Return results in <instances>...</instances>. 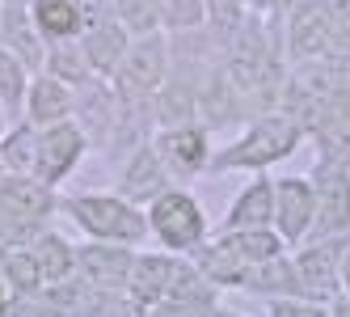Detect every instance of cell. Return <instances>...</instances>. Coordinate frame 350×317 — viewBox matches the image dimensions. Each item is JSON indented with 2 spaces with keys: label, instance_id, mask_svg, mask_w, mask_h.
Here are the masks:
<instances>
[{
  "label": "cell",
  "instance_id": "ffe728a7",
  "mask_svg": "<svg viewBox=\"0 0 350 317\" xmlns=\"http://www.w3.org/2000/svg\"><path fill=\"white\" fill-rule=\"evenodd\" d=\"M93 305H97V292L81 275L42 288V309H46V317H89Z\"/></svg>",
  "mask_w": 350,
  "mask_h": 317
},
{
  "label": "cell",
  "instance_id": "d6a6232c",
  "mask_svg": "<svg viewBox=\"0 0 350 317\" xmlns=\"http://www.w3.org/2000/svg\"><path fill=\"white\" fill-rule=\"evenodd\" d=\"M9 309H13V292H9L5 275H0V317H9Z\"/></svg>",
  "mask_w": 350,
  "mask_h": 317
},
{
  "label": "cell",
  "instance_id": "836d02e7",
  "mask_svg": "<svg viewBox=\"0 0 350 317\" xmlns=\"http://www.w3.org/2000/svg\"><path fill=\"white\" fill-rule=\"evenodd\" d=\"M338 283H342V288L350 292V250L342 254V266H338Z\"/></svg>",
  "mask_w": 350,
  "mask_h": 317
},
{
  "label": "cell",
  "instance_id": "44dd1931",
  "mask_svg": "<svg viewBox=\"0 0 350 317\" xmlns=\"http://www.w3.org/2000/svg\"><path fill=\"white\" fill-rule=\"evenodd\" d=\"M274 220V182H254L228 212V233L241 229H270Z\"/></svg>",
  "mask_w": 350,
  "mask_h": 317
},
{
  "label": "cell",
  "instance_id": "6da1fadb",
  "mask_svg": "<svg viewBox=\"0 0 350 317\" xmlns=\"http://www.w3.org/2000/svg\"><path fill=\"white\" fill-rule=\"evenodd\" d=\"M59 212H68L77 229L89 233V241L139 246L148 237V216L122 194H68V199H59Z\"/></svg>",
  "mask_w": 350,
  "mask_h": 317
},
{
  "label": "cell",
  "instance_id": "52a82bcc",
  "mask_svg": "<svg viewBox=\"0 0 350 317\" xmlns=\"http://www.w3.org/2000/svg\"><path fill=\"white\" fill-rule=\"evenodd\" d=\"M317 212H312V241H334L350 233V178L342 169H321V178L312 182Z\"/></svg>",
  "mask_w": 350,
  "mask_h": 317
},
{
  "label": "cell",
  "instance_id": "9c48e42d",
  "mask_svg": "<svg viewBox=\"0 0 350 317\" xmlns=\"http://www.w3.org/2000/svg\"><path fill=\"white\" fill-rule=\"evenodd\" d=\"M0 207L26 225L46 229V220L59 212V190L38 182L34 174H0Z\"/></svg>",
  "mask_w": 350,
  "mask_h": 317
},
{
  "label": "cell",
  "instance_id": "5bb4252c",
  "mask_svg": "<svg viewBox=\"0 0 350 317\" xmlns=\"http://www.w3.org/2000/svg\"><path fill=\"white\" fill-rule=\"evenodd\" d=\"M89 9L81 0H30V21L46 42H77L89 26Z\"/></svg>",
  "mask_w": 350,
  "mask_h": 317
},
{
  "label": "cell",
  "instance_id": "d590c367",
  "mask_svg": "<svg viewBox=\"0 0 350 317\" xmlns=\"http://www.w3.org/2000/svg\"><path fill=\"white\" fill-rule=\"evenodd\" d=\"M0 9H30V0H0Z\"/></svg>",
  "mask_w": 350,
  "mask_h": 317
},
{
  "label": "cell",
  "instance_id": "5b68a950",
  "mask_svg": "<svg viewBox=\"0 0 350 317\" xmlns=\"http://www.w3.org/2000/svg\"><path fill=\"white\" fill-rule=\"evenodd\" d=\"M165 42L157 34H148L139 42L127 47V55H122L118 72H114V81H118V93L127 97V102H135V97H148V93H157L165 85Z\"/></svg>",
  "mask_w": 350,
  "mask_h": 317
},
{
  "label": "cell",
  "instance_id": "d4e9b609",
  "mask_svg": "<svg viewBox=\"0 0 350 317\" xmlns=\"http://www.w3.org/2000/svg\"><path fill=\"white\" fill-rule=\"evenodd\" d=\"M0 275H5L13 296H38V292L46 288V279H42V271H38V262H34L30 250H9L5 262H0Z\"/></svg>",
  "mask_w": 350,
  "mask_h": 317
},
{
  "label": "cell",
  "instance_id": "4fadbf2b",
  "mask_svg": "<svg viewBox=\"0 0 350 317\" xmlns=\"http://www.w3.org/2000/svg\"><path fill=\"white\" fill-rule=\"evenodd\" d=\"M0 51H9L21 68L38 77L46 64V38L34 30L30 9H0Z\"/></svg>",
  "mask_w": 350,
  "mask_h": 317
},
{
  "label": "cell",
  "instance_id": "3957f363",
  "mask_svg": "<svg viewBox=\"0 0 350 317\" xmlns=\"http://www.w3.org/2000/svg\"><path fill=\"white\" fill-rule=\"evenodd\" d=\"M148 233H157L169 250H198L207 233V216L186 190H165L148 207Z\"/></svg>",
  "mask_w": 350,
  "mask_h": 317
},
{
  "label": "cell",
  "instance_id": "f546056e",
  "mask_svg": "<svg viewBox=\"0 0 350 317\" xmlns=\"http://www.w3.org/2000/svg\"><path fill=\"white\" fill-rule=\"evenodd\" d=\"M161 17L173 30H190L194 21H203V0H161Z\"/></svg>",
  "mask_w": 350,
  "mask_h": 317
},
{
  "label": "cell",
  "instance_id": "7a4b0ae2",
  "mask_svg": "<svg viewBox=\"0 0 350 317\" xmlns=\"http://www.w3.org/2000/svg\"><path fill=\"white\" fill-rule=\"evenodd\" d=\"M295 144H299V123H295V118H291V114H266V118H258V123L249 127L215 165H219V169H262V165H270V161L287 157Z\"/></svg>",
  "mask_w": 350,
  "mask_h": 317
},
{
  "label": "cell",
  "instance_id": "e0dca14e",
  "mask_svg": "<svg viewBox=\"0 0 350 317\" xmlns=\"http://www.w3.org/2000/svg\"><path fill=\"white\" fill-rule=\"evenodd\" d=\"M165 182H169V174H165L157 149H139V153L131 157V165H127V174H122V199L139 207L144 199H157V194H165Z\"/></svg>",
  "mask_w": 350,
  "mask_h": 317
},
{
  "label": "cell",
  "instance_id": "9a60e30c",
  "mask_svg": "<svg viewBox=\"0 0 350 317\" xmlns=\"http://www.w3.org/2000/svg\"><path fill=\"white\" fill-rule=\"evenodd\" d=\"M21 118H26L30 127H38V131L55 127V123H68V118H72V89L59 85L55 77H46V72H38V77H30Z\"/></svg>",
  "mask_w": 350,
  "mask_h": 317
},
{
  "label": "cell",
  "instance_id": "83f0119b",
  "mask_svg": "<svg viewBox=\"0 0 350 317\" xmlns=\"http://www.w3.org/2000/svg\"><path fill=\"white\" fill-rule=\"evenodd\" d=\"M114 21L127 34L148 38L161 21V0H114Z\"/></svg>",
  "mask_w": 350,
  "mask_h": 317
},
{
  "label": "cell",
  "instance_id": "7c38bea8",
  "mask_svg": "<svg viewBox=\"0 0 350 317\" xmlns=\"http://www.w3.org/2000/svg\"><path fill=\"white\" fill-rule=\"evenodd\" d=\"M77 42H81V51L93 68V77H114L122 55H127V47H131V34L114 17H89V26Z\"/></svg>",
  "mask_w": 350,
  "mask_h": 317
},
{
  "label": "cell",
  "instance_id": "1f68e13d",
  "mask_svg": "<svg viewBox=\"0 0 350 317\" xmlns=\"http://www.w3.org/2000/svg\"><path fill=\"white\" fill-rule=\"evenodd\" d=\"M211 305H194V301H161L152 305V317H207Z\"/></svg>",
  "mask_w": 350,
  "mask_h": 317
},
{
  "label": "cell",
  "instance_id": "d6986e66",
  "mask_svg": "<svg viewBox=\"0 0 350 317\" xmlns=\"http://www.w3.org/2000/svg\"><path fill=\"white\" fill-rule=\"evenodd\" d=\"M34 157H38V127L17 118L0 131V174H34Z\"/></svg>",
  "mask_w": 350,
  "mask_h": 317
},
{
  "label": "cell",
  "instance_id": "ba28073f",
  "mask_svg": "<svg viewBox=\"0 0 350 317\" xmlns=\"http://www.w3.org/2000/svg\"><path fill=\"white\" fill-rule=\"evenodd\" d=\"M135 250L131 246H110V241H89L77 246V275L93 292H127Z\"/></svg>",
  "mask_w": 350,
  "mask_h": 317
},
{
  "label": "cell",
  "instance_id": "4dcf8cb0",
  "mask_svg": "<svg viewBox=\"0 0 350 317\" xmlns=\"http://www.w3.org/2000/svg\"><path fill=\"white\" fill-rule=\"evenodd\" d=\"M270 317H329V309H321L317 301H274L270 305Z\"/></svg>",
  "mask_w": 350,
  "mask_h": 317
},
{
  "label": "cell",
  "instance_id": "603a6c76",
  "mask_svg": "<svg viewBox=\"0 0 350 317\" xmlns=\"http://www.w3.org/2000/svg\"><path fill=\"white\" fill-rule=\"evenodd\" d=\"M245 266H262L270 258H283V237L270 229H241V233H224L219 237Z\"/></svg>",
  "mask_w": 350,
  "mask_h": 317
},
{
  "label": "cell",
  "instance_id": "7402d4cb",
  "mask_svg": "<svg viewBox=\"0 0 350 317\" xmlns=\"http://www.w3.org/2000/svg\"><path fill=\"white\" fill-rule=\"evenodd\" d=\"M46 77H55L59 85H68L72 93H77L81 85L93 81V68L81 51V42H46V64H42Z\"/></svg>",
  "mask_w": 350,
  "mask_h": 317
},
{
  "label": "cell",
  "instance_id": "74e56055",
  "mask_svg": "<svg viewBox=\"0 0 350 317\" xmlns=\"http://www.w3.org/2000/svg\"><path fill=\"white\" fill-rule=\"evenodd\" d=\"M215 317H232V313H215Z\"/></svg>",
  "mask_w": 350,
  "mask_h": 317
},
{
  "label": "cell",
  "instance_id": "e575fe53",
  "mask_svg": "<svg viewBox=\"0 0 350 317\" xmlns=\"http://www.w3.org/2000/svg\"><path fill=\"white\" fill-rule=\"evenodd\" d=\"M329 317H350V301H338V305L329 309Z\"/></svg>",
  "mask_w": 350,
  "mask_h": 317
},
{
  "label": "cell",
  "instance_id": "cb8c5ba5",
  "mask_svg": "<svg viewBox=\"0 0 350 317\" xmlns=\"http://www.w3.org/2000/svg\"><path fill=\"white\" fill-rule=\"evenodd\" d=\"M26 89H30V72L9 51H0V110H5L9 123H17L21 110H26Z\"/></svg>",
  "mask_w": 350,
  "mask_h": 317
},
{
  "label": "cell",
  "instance_id": "f1b7e54d",
  "mask_svg": "<svg viewBox=\"0 0 350 317\" xmlns=\"http://www.w3.org/2000/svg\"><path fill=\"white\" fill-rule=\"evenodd\" d=\"M89 317H144V305H135L127 292H97Z\"/></svg>",
  "mask_w": 350,
  "mask_h": 317
},
{
  "label": "cell",
  "instance_id": "277c9868",
  "mask_svg": "<svg viewBox=\"0 0 350 317\" xmlns=\"http://www.w3.org/2000/svg\"><path fill=\"white\" fill-rule=\"evenodd\" d=\"M89 153V140L85 131L72 123H55V127H42L38 131V157H34V178L46 186H59L72 169H77Z\"/></svg>",
  "mask_w": 350,
  "mask_h": 317
},
{
  "label": "cell",
  "instance_id": "4316f807",
  "mask_svg": "<svg viewBox=\"0 0 350 317\" xmlns=\"http://www.w3.org/2000/svg\"><path fill=\"white\" fill-rule=\"evenodd\" d=\"M291 42L299 55H317L329 47V13L325 9H299L295 17V30H291Z\"/></svg>",
  "mask_w": 350,
  "mask_h": 317
},
{
  "label": "cell",
  "instance_id": "2e32d148",
  "mask_svg": "<svg viewBox=\"0 0 350 317\" xmlns=\"http://www.w3.org/2000/svg\"><path fill=\"white\" fill-rule=\"evenodd\" d=\"M157 157L165 165V174H198L207 165V136L198 127H169L161 140H157Z\"/></svg>",
  "mask_w": 350,
  "mask_h": 317
},
{
  "label": "cell",
  "instance_id": "484cf974",
  "mask_svg": "<svg viewBox=\"0 0 350 317\" xmlns=\"http://www.w3.org/2000/svg\"><path fill=\"white\" fill-rule=\"evenodd\" d=\"M198 275H203L207 283H245L249 266L224 246V241H215V246H203L198 250Z\"/></svg>",
  "mask_w": 350,
  "mask_h": 317
},
{
  "label": "cell",
  "instance_id": "8992f818",
  "mask_svg": "<svg viewBox=\"0 0 350 317\" xmlns=\"http://www.w3.org/2000/svg\"><path fill=\"white\" fill-rule=\"evenodd\" d=\"M342 254H346V241L334 237V241H312L295 254V279H299V301H325L338 292V266H342Z\"/></svg>",
  "mask_w": 350,
  "mask_h": 317
},
{
  "label": "cell",
  "instance_id": "8d00e7d4",
  "mask_svg": "<svg viewBox=\"0 0 350 317\" xmlns=\"http://www.w3.org/2000/svg\"><path fill=\"white\" fill-rule=\"evenodd\" d=\"M81 5H85V9H89V13H93V9H97V5H102V0H81Z\"/></svg>",
  "mask_w": 350,
  "mask_h": 317
},
{
  "label": "cell",
  "instance_id": "ac0fdd59",
  "mask_svg": "<svg viewBox=\"0 0 350 317\" xmlns=\"http://www.w3.org/2000/svg\"><path fill=\"white\" fill-rule=\"evenodd\" d=\"M26 250L34 254V262H38V271H42L46 283H64V279L77 275V246H72L68 237H59V233H51V229H42Z\"/></svg>",
  "mask_w": 350,
  "mask_h": 317
},
{
  "label": "cell",
  "instance_id": "8fae6325",
  "mask_svg": "<svg viewBox=\"0 0 350 317\" xmlns=\"http://www.w3.org/2000/svg\"><path fill=\"white\" fill-rule=\"evenodd\" d=\"M312 212H317L312 182H304V178L274 182V225H279L283 241H304L312 229Z\"/></svg>",
  "mask_w": 350,
  "mask_h": 317
},
{
  "label": "cell",
  "instance_id": "30bf717a",
  "mask_svg": "<svg viewBox=\"0 0 350 317\" xmlns=\"http://www.w3.org/2000/svg\"><path fill=\"white\" fill-rule=\"evenodd\" d=\"M182 271H186V262L169 258V254H135L131 275H127V296L135 305H144V309H152L173 292V283H178Z\"/></svg>",
  "mask_w": 350,
  "mask_h": 317
}]
</instances>
